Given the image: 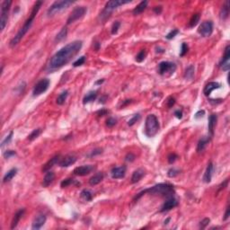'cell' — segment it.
<instances>
[{
	"label": "cell",
	"mask_w": 230,
	"mask_h": 230,
	"mask_svg": "<svg viewBox=\"0 0 230 230\" xmlns=\"http://www.w3.org/2000/svg\"><path fill=\"white\" fill-rule=\"evenodd\" d=\"M93 169H94L93 165H86L75 168L73 172H74L75 175H78V176H86V175H88L89 173L93 172Z\"/></svg>",
	"instance_id": "cell-11"
},
{
	"label": "cell",
	"mask_w": 230,
	"mask_h": 230,
	"mask_svg": "<svg viewBox=\"0 0 230 230\" xmlns=\"http://www.w3.org/2000/svg\"><path fill=\"white\" fill-rule=\"evenodd\" d=\"M68 91L65 90L62 93L58 94V96L57 97V100H56V102L58 105H63L66 100H67V98H68Z\"/></svg>",
	"instance_id": "cell-32"
},
{
	"label": "cell",
	"mask_w": 230,
	"mask_h": 230,
	"mask_svg": "<svg viewBox=\"0 0 230 230\" xmlns=\"http://www.w3.org/2000/svg\"><path fill=\"white\" fill-rule=\"evenodd\" d=\"M209 222H210V219H209V218H204V219L201 220V223H200V228H201V229L206 228V227L209 224Z\"/></svg>",
	"instance_id": "cell-48"
},
{
	"label": "cell",
	"mask_w": 230,
	"mask_h": 230,
	"mask_svg": "<svg viewBox=\"0 0 230 230\" xmlns=\"http://www.w3.org/2000/svg\"><path fill=\"white\" fill-rule=\"evenodd\" d=\"M228 179H227L224 182H222L221 184H220V186H219V188H218V192H220V191H222V190H224L226 187L228 186Z\"/></svg>",
	"instance_id": "cell-56"
},
{
	"label": "cell",
	"mask_w": 230,
	"mask_h": 230,
	"mask_svg": "<svg viewBox=\"0 0 230 230\" xmlns=\"http://www.w3.org/2000/svg\"><path fill=\"white\" fill-rule=\"evenodd\" d=\"M60 158H61V157H60L59 155H57V156L53 157L52 158H50V160H49V161H48V162H47L45 165H43L42 172H48V171H50V168H52L54 165L58 164V162H59Z\"/></svg>",
	"instance_id": "cell-19"
},
{
	"label": "cell",
	"mask_w": 230,
	"mask_h": 230,
	"mask_svg": "<svg viewBox=\"0 0 230 230\" xmlns=\"http://www.w3.org/2000/svg\"><path fill=\"white\" fill-rule=\"evenodd\" d=\"M42 133V129H33L32 131V133L30 134L28 136V140L30 141H32V140H34L35 138H37L38 137L40 136V134Z\"/></svg>",
	"instance_id": "cell-37"
},
{
	"label": "cell",
	"mask_w": 230,
	"mask_h": 230,
	"mask_svg": "<svg viewBox=\"0 0 230 230\" xmlns=\"http://www.w3.org/2000/svg\"><path fill=\"white\" fill-rule=\"evenodd\" d=\"M126 174V166H118L113 167L111 171V175L113 179H122Z\"/></svg>",
	"instance_id": "cell-15"
},
{
	"label": "cell",
	"mask_w": 230,
	"mask_h": 230,
	"mask_svg": "<svg viewBox=\"0 0 230 230\" xmlns=\"http://www.w3.org/2000/svg\"><path fill=\"white\" fill-rule=\"evenodd\" d=\"M229 15V2L227 1L225 5H223L222 8L219 12V17L221 20H226Z\"/></svg>",
	"instance_id": "cell-26"
},
{
	"label": "cell",
	"mask_w": 230,
	"mask_h": 230,
	"mask_svg": "<svg viewBox=\"0 0 230 230\" xmlns=\"http://www.w3.org/2000/svg\"><path fill=\"white\" fill-rule=\"evenodd\" d=\"M179 173H180L179 170H177V169H175V168H171V169L168 170L167 175H168V177H170V178H173V177L177 176Z\"/></svg>",
	"instance_id": "cell-41"
},
{
	"label": "cell",
	"mask_w": 230,
	"mask_h": 230,
	"mask_svg": "<svg viewBox=\"0 0 230 230\" xmlns=\"http://www.w3.org/2000/svg\"><path fill=\"white\" fill-rule=\"evenodd\" d=\"M213 171H214V165L212 162H209L207 165V168H206V171L204 172V175H203V182L208 183L211 182L212 179V174H213Z\"/></svg>",
	"instance_id": "cell-18"
},
{
	"label": "cell",
	"mask_w": 230,
	"mask_h": 230,
	"mask_svg": "<svg viewBox=\"0 0 230 230\" xmlns=\"http://www.w3.org/2000/svg\"><path fill=\"white\" fill-rule=\"evenodd\" d=\"M67 35H68V29H67V27H63L61 29V31L56 35L55 41L58 42H59L63 41L65 38L67 37Z\"/></svg>",
	"instance_id": "cell-35"
},
{
	"label": "cell",
	"mask_w": 230,
	"mask_h": 230,
	"mask_svg": "<svg viewBox=\"0 0 230 230\" xmlns=\"http://www.w3.org/2000/svg\"><path fill=\"white\" fill-rule=\"evenodd\" d=\"M179 33V31L178 30H176V29H174V30H172V31H171L167 35L165 36L166 37V39L167 40H172V39H173L175 36L177 35Z\"/></svg>",
	"instance_id": "cell-46"
},
{
	"label": "cell",
	"mask_w": 230,
	"mask_h": 230,
	"mask_svg": "<svg viewBox=\"0 0 230 230\" xmlns=\"http://www.w3.org/2000/svg\"><path fill=\"white\" fill-rule=\"evenodd\" d=\"M106 99H107V95H103L102 98H100V102L101 103H104L106 102Z\"/></svg>",
	"instance_id": "cell-61"
},
{
	"label": "cell",
	"mask_w": 230,
	"mask_h": 230,
	"mask_svg": "<svg viewBox=\"0 0 230 230\" xmlns=\"http://www.w3.org/2000/svg\"><path fill=\"white\" fill-rule=\"evenodd\" d=\"M174 115H175V117H176V118H178V119H182V112L181 110H177V111H175V112H174Z\"/></svg>",
	"instance_id": "cell-58"
},
{
	"label": "cell",
	"mask_w": 230,
	"mask_h": 230,
	"mask_svg": "<svg viewBox=\"0 0 230 230\" xmlns=\"http://www.w3.org/2000/svg\"><path fill=\"white\" fill-rule=\"evenodd\" d=\"M200 18H201V15H200L199 13H196V14H192V18L190 19V22H189V27L190 28L195 27L198 24L199 21H200Z\"/></svg>",
	"instance_id": "cell-34"
},
{
	"label": "cell",
	"mask_w": 230,
	"mask_h": 230,
	"mask_svg": "<svg viewBox=\"0 0 230 230\" xmlns=\"http://www.w3.org/2000/svg\"><path fill=\"white\" fill-rule=\"evenodd\" d=\"M14 156H15V152L13 150H7L4 153L5 158H10L11 157H14Z\"/></svg>",
	"instance_id": "cell-53"
},
{
	"label": "cell",
	"mask_w": 230,
	"mask_h": 230,
	"mask_svg": "<svg viewBox=\"0 0 230 230\" xmlns=\"http://www.w3.org/2000/svg\"><path fill=\"white\" fill-rule=\"evenodd\" d=\"M132 102V100H125L123 102V103L122 104V107H125L126 105H128L129 103H131Z\"/></svg>",
	"instance_id": "cell-60"
},
{
	"label": "cell",
	"mask_w": 230,
	"mask_h": 230,
	"mask_svg": "<svg viewBox=\"0 0 230 230\" xmlns=\"http://www.w3.org/2000/svg\"><path fill=\"white\" fill-rule=\"evenodd\" d=\"M103 180V173L102 172H97L96 174H94L93 176H92L90 180H89V184L94 186V185H97L99 184Z\"/></svg>",
	"instance_id": "cell-27"
},
{
	"label": "cell",
	"mask_w": 230,
	"mask_h": 230,
	"mask_svg": "<svg viewBox=\"0 0 230 230\" xmlns=\"http://www.w3.org/2000/svg\"><path fill=\"white\" fill-rule=\"evenodd\" d=\"M139 119H140V115L135 114L131 119H130V120H129V122H128V125H129V126H133Z\"/></svg>",
	"instance_id": "cell-45"
},
{
	"label": "cell",
	"mask_w": 230,
	"mask_h": 230,
	"mask_svg": "<svg viewBox=\"0 0 230 230\" xmlns=\"http://www.w3.org/2000/svg\"><path fill=\"white\" fill-rule=\"evenodd\" d=\"M77 162V157L74 155H67L63 158H60L58 165L61 167H68L70 165H74Z\"/></svg>",
	"instance_id": "cell-14"
},
{
	"label": "cell",
	"mask_w": 230,
	"mask_h": 230,
	"mask_svg": "<svg viewBox=\"0 0 230 230\" xmlns=\"http://www.w3.org/2000/svg\"><path fill=\"white\" fill-rule=\"evenodd\" d=\"M107 113H108V111L107 110H104V109L100 110V111H98V112H97V114L99 115V116H104V115H106Z\"/></svg>",
	"instance_id": "cell-59"
},
{
	"label": "cell",
	"mask_w": 230,
	"mask_h": 230,
	"mask_svg": "<svg viewBox=\"0 0 230 230\" xmlns=\"http://www.w3.org/2000/svg\"><path fill=\"white\" fill-rule=\"evenodd\" d=\"M16 173H17V169H16V168H12L11 170H9V171L5 174V176H4V178H3V182H10V181L13 179L14 176L16 175Z\"/></svg>",
	"instance_id": "cell-30"
},
{
	"label": "cell",
	"mask_w": 230,
	"mask_h": 230,
	"mask_svg": "<svg viewBox=\"0 0 230 230\" xmlns=\"http://www.w3.org/2000/svg\"><path fill=\"white\" fill-rule=\"evenodd\" d=\"M217 122H218V116H217V115L211 114L210 116H209V118H208V131H209L210 136L211 137L214 135V129H215Z\"/></svg>",
	"instance_id": "cell-22"
},
{
	"label": "cell",
	"mask_w": 230,
	"mask_h": 230,
	"mask_svg": "<svg viewBox=\"0 0 230 230\" xmlns=\"http://www.w3.org/2000/svg\"><path fill=\"white\" fill-rule=\"evenodd\" d=\"M178 158V156L176 155V154H170L169 156H168V163L169 164H173L175 161H176V159Z\"/></svg>",
	"instance_id": "cell-49"
},
{
	"label": "cell",
	"mask_w": 230,
	"mask_h": 230,
	"mask_svg": "<svg viewBox=\"0 0 230 230\" xmlns=\"http://www.w3.org/2000/svg\"><path fill=\"white\" fill-rule=\"evenodd\" d=\"M221 87V85L218 82H209L208 84L206 85V86L204 87V90H203V93L206 96H209V94L212 93L214 90L216 89H218Z\"/></svg>",
	"instance_id": "cell-20"
},
{
	"label": "cell",
	"mask_w": 230,
	"mask_h": 230,
	"mask_svg": "<svg viewBox=\"0 0 230 230\" xmlns=\"http://www.w3.org/2000/svg\"><path fill=\"white\" fill-rule=\"evenodd\" d=\"M86 59V56H82V57H80L79 58H78V59H77V60H76V61L73 63V66H74L75 68L79 67V66H82V65L85 64Z\"/></svg>",
	"instance_id": "cell-40"
},
{
	"label": "cell",
	"mask_w": 230,
	"mask_h": 230,
	"mask_svg": "<svg viewBox=\"0 0 230 230\" xmlns=\"http://www.w3.org/2000/svg\"><path fill=\"white\" fill-rule=\"evenodd\" d=\"M176 70V65L170 61H162L158 65V73L162 76L169 73L170 75Z\"/></svg>",
	"instance_id": "cell-9"
},
{
	"label": "cell",
	"mask_w": 230,
	"mask_h": 230,
	"mask_svg": "<svg viewBox=\"0 0 230 230\" xmlns=\"http://www.w3.org/2000/svg\"><path fill=\"white\" fill-rule=\"evenodd\" d=\"M230 216V207L229 205L227 207V210H226V213H225V215H224V218H223V220L224 221H226V220H228V218H229Z\"/></svg>",
	"instance_id": "cell-55"
},
{
	"label": "cell",
	"mask_w": 230,
	"mask_h": 230,
	"mask_svg": "<svg viewBox=\"0 0 230 230\" xmlns=\"http://www.w3.org/2000/svg\"><path fill=\"white\" fill-rule=\"evenodd\" d=\"M46 222V216L44 214H40L36 217L32 222V228L34 230L40 229L43 225Z\"/></svg>",
	"instance_id": "cell-17"
},
{
	"label": "cell",
	"mask_w": 230,
	"mask_h": 230,
	"mask_svg": "<svg viewBox=\"0 0 230 230\" xmlns=\"http://www.w3.org/2000/svg\"><path fill=\"white\" fill-rule=\"evenodd\" d=\"M82 46L83 42L81 41H74L58 50L50 58L48 67L50 71H53L64 67L78 53Z\"/></svg>",
	"instance_id": "cell-1"
},
{
	"label": "cell",
	"mask_w": 230,
	"mask_h": 230,
	"mask_svg": "<svg viewBox=\"0 0 230 230\" xmlns=\"http://www.w3.org/2000/svg\"><path fill=\"white\" fill-rule=\"evenodd\" d=\"M42 4H43L42 1H37L35 4H34V6L32 7V13H31L30 17L25 21V22H24L23 25H22V27L18 31V32L14 35V38L10 41L9 45H10L11 48H14V46H16L18 43L20 42V41H21L22 39L23 38V36L27 33V32L30 30L31 26H32V22H33L34 19H35L36 15L38 14L40 8H41L42 6Z\"/></svg>",
	"instance_id": "cell-2"
},
{
	"label": "cell",
	"mask_w": 230,
	"mask_h": 230,
	"mask_svg": "<svg viewBox=\"0 0 230 230\" xmlns=\"http://www.w3.org/2000/svg\"><path fill=\"white\" fill-rule=\"evenodd\" d=\"M162 10H163V7H161V6L154 7V12H155V13H156L157 14H161V13H162Z\"/></svg>",
	"instance_id": "cell-57"
},
{
	"label": "cell",
	"mask_w": 230,
	"mask_h": 230,
	"mask_svg": "<svg viewBox=\"0 0 230 230\" xmlns=\"http://www.w3.org/2000/svg\"><path fill=\"white\" fill-rule=\"evenodd\" d=\"M146 193L152 194V195H160V196L171 198V197L173 196V194L175 193V192H174V188H173L172 184H169V183H159V184H157L155 186L148 188V189H146V190H144L142 192H140L135 197L134 200L135 201L138 200L140 197H142L144 194Z\"/></svg>",
	"instance_id": "cell-3"
},
{
	"label": "cell",
	"mask_w": 230,
	"mask_h": 230,
	"mask_svg": "<svg viewBox=\"0 0 230 230\" xmlns=\"http://www.w3.org/2000/svg\"><path fill=\"white\" fill-rule=\"evenodd\" d=\"M103 82H104V79H100V80H98V81L95 82V85H101V84H102Z\"/></svg>",
	"instance_id": "cell-62"
},
{
	"label": "cell",
	"mask_w": 230,
	"mask_h": 230,
	"mask_svg": "<svg viewBox=\"0 0 230 230\" xmlns=\"http://www.w3.org/2000/svg\"><path fill=\"white\" fill-rule=\"evenodd\" d=\"M131 1L130 0H127V1H122V0H112V1H109L106 3L105 5V8L104 10L107 11L109 13H111L112 10H114L116 8H118L121 6H123L125 4H129Z\"/></svg>",
	"instance_id": "cell-13"
},
{
	"label": "cell",
	"mask_w": 230,
	"mask_h": 230,
	"mask_svg": "<svg viewBox=\"0 0 230 230\" xmlns=\"http://www.w3.org/2000/svg\"><path fill=\"white\" fill-rule=\"evenodd\" d=\"M50 80L47 78H43L42 80H40L37 84H36L34 87H33V90H32V95L33 96H39L41 94H42L43 93H45L49 86H50Z\"/></svg>",
	"instance_id": "cell-8"
},
{
	"label": "cell",
	"mask_w": 230,
	"mask_h": 230,
	"mask_svg": "<svg viewBox=\"0 0 230 230\" xmlns=\"http://www.w3.org/2000/svg\"><path fill=\"white\" fill-rule=\"evenodd\" d=\"M205 115V111H199V112H197L196 113H195V115H194V118L196 119V120H199V119H201V118H202L203 116Z\"/></svg>",
	"instance_id": "cell-54"
},
{
	"label": "cell",
	"mask_w": 230,
	"mask_h": 230,
	"mask_svg": "<svg viewBox=\"0 0 230 230\" xmlns=\"http://www.w3.org/2000/svg\"><path fill=\"white\" fill-rule=\"evenodd\" d=\"M148 4V1H142V2H140V3L133 9V11H132L133 14H134V15H138V14L143 13L144 11H145V9L147 8Z\"/></svg>",
	"instance_id": "cell-28"
},
{
	"label": "cell",
	"mask_w": 230,
	"mask_h": 230,
	"mask_svg": "<svg viewBox=\"0 0 230 230\" xmlns=\"http://www.w3.org/2000/svg\"><path fill=\"white\" fill-rule=\"evenodd\" d=\"M177 205H178V201H176L173 197H171V198H169V199L163 204V206H162V208L160 209V211H161V212L168 211V210H170V209H172V208H175Z\"/></svg>",
	"instance_id": "cell-16"
},
{
	"label": "cell",
	"mask_w": 230,
	"mask_h": 230,
	"mask_svg": "<svg viewBox=\"0 0 230 230\" xmlns=\"http://www.w3.org/2000/svg\"><path fill=\"white\" fill-rule=\"evenodd\" d=\"M71 184H75V185H77V186H79V185H80V182H77L76 180L72 179V178H68V179H65L61 182L60 186H61V188H66V187L69 186V185H71Z\"/></svg>",
	"instance_id": "cell-33"
},
{
	"label": "cell",
	"mask_w": 230,
	"mask_h": 230,
	"mask_svg": "<svg viewBox=\"0 0 230 230\" xmlns=\"http://www.w3.org/2000/svg\"><path fill=\"white\" fill-rule=\"evenodd\" d=\"M229 59H230V46L228 45L225 49V54H224V57L221 59L219 66L220 68H222L224 71H228L230 68L229 65Z\"/></svg>",
	"instance_id": "cell-12"
},
{
	"label": "cell",
	"mask_w": 230,
	"mask_h": 230,
	"mask_svg": "<svg viewBox=\"0 0 230 230\" xmlns=\"http://www.w3.org/2000/svg\"><path fill=\"white\" fill-rule=\"evenodd\" d=\"M13 135H14V132H13V130H11L10 132H9V134L7 135L3 140H2V142H1V148H3L7 144L10 143V141L12 140V138H13Z\"/></svg>",
	"instance_id": "cell-38"
},
{
	"label": "cell",
	"mask_w": 230,
	"mask_h": 230,
	"mask_svg": "<svg viewBox=\"0 0 230 230\" xmlns=\"http://www.w3.org/2000/svg\"><path fill=\"white\" fill-rule=\"evenodd\" d=\"M169 221H170V218H167L166 220H165V225H167Z\"/></svg>",
	"instance_id": "cell-64"
},
{
	"label": "cell",
	"mask_w": 230,
	"mask_h": 230,
	"mask_svg": "<svg viewBox=\"0 0 230 230\" xmlns=\"http://www.w3.org/2000/svg\"><path fill=\"white\" fill-rule=\"evenodd\" d=\"M102 153V148H95V149H93V150L91 152V154L89 155V157L93 158V157H95V156L100 155Z\"/></svg>",
	"instance_id": "cell-50"
},
{
	"label": "cell",
	"mask_w": 230,
	"mask_h": 230,
	"mask_svg": "<svg viewBox=\"0 0 230 230\" xmlns=\"http://www.w3.org/2000/svg\"><path fill=\"white\" fill-rule=\"evenodd\" d=\"M24 212H25V209L24 208H21L18 211H16V213L14 214V218H13L12 223H11V229H14L17 227V225H18L20 219L22 218V217L24 214Z\"/></svg>",
	"instance_id": "cell-21"
},
{
	"label": "cell",
	"mask_w": 230,
	"mask_h": 230,
	"mask_svg": "<svg viewBox=\"0 0 230 230\" xmlns=\"http://www.w3.org/2000/svg\"><path fill=\"white\" fill-rule=\"evenodd\" d=\"M160 126L158 118L155 114L148 115L145 123V134L148 138L155 137L159 131Z\"/></svg>",
	"instance_id": "cell-4"
},
{
	"label": "cell",
	"mask_w": 230,
	"mask_h": 230,
	"mask_svg": "<svg viewBox=\"0 0 230 230\" xmlns=\"http://www.w3.org/2000/svg\"><path fill=\"white\" fill-rule=\"evenodd\" d=\"M25 87H26V84H25V82H23V81H22V82L20 83V85H18V86H16L15 91L17 92L18 94H20V93H23V91H24Z\"/></svg>",
	"instance_id": "cell-43"
},
{
	"label": "cell",
	"mask_w": 230,
	"mask_h": 230,
	"mask_svg": "<svg viewBox=\"0 0 230 230\" xmlns=\"http://www.w3.org/2000/svg\"><path fill=\"white\" fill-rule=\"evenodd\" d=\"M96 98H97V92H96V91H91V92H89V93H87L86 96L84 97V99H83V103H84V104H86V103H88V102H91L94 101Z\"/></svg>",
	"instance_id": "cell-29"
},
{
	"label": "cell",
	"mask_w": 230,
	"mask_h": 230,
	"mask_svg": "<svg viewBox=\"0 0 230 230\" xmlns=\"http://www.w3.org/2000/svg\"><path fill=\"white\" fill-rule=\"evenodd\" d=\"M210 141V137H202L201 139L198 142V146H197V152H202L206 148V147L208 146V144Z\"/></svg>",
	"instance_id": "cell-25"
},
{
	"label": "cell",
	"mask_w": 230,
	"mask_h": 230,
	"mask_svg": "<svg viewBox=\"0 0 230 230\" xmlns=\"http://www.w3.org/2000/svg\"><path fill=\"white\" fill-rule=\"evenodd\" d=\"M188 50H189V47H188V45H187L186 43H182V47H181V51H180V56L181 57H183V56H185L187 54V52H188Z\"/></svg>",
	"instance_id": "cell-44"
},
{
	"label": "cell",
	"mask_w": 230,
	"mask_h": 230,
	"mask_svg": "<svg viewBox=\"0 0 230 230\" xmlns=\"http://www.w3.org/2000/svg\"><path fill=\"white\" fill-rule=\"evenodd\" d=\"M99 47H100V43H99V42L95 43V50H99Z\"/></svg>",
	"instance_id": "cell-63"
},
{
	"label": "cell",
	"mask_w": 230,
	"mask_h": 230,
	"mask_svg": "<svg viewBox=\"0 0 230 230\" xmlns=\"http://www.w3.org/2000/svg\"><path fill=\"white\" fill-rule=\"evenodd\" d=\"M198 32L203 37H209L213 32V22L211 21L203 22L198 29Z\"/></svg>",
	"instance_id": "cell-10"
},
{
	"label": "cell",
	"mask_w": 230,
	"mask_h": 230,
	"mask_svg": "<svg viewBox=\"0 0 230 230\" xmlns=\"http://www.w3.org/2000/svg\"><path fill=\"white\" fill-rule=\"evenodd\" d=\"M74 2L71 0H60V1H55L50 8L47 11L48 16H53L60 11L64 10L68 7H70Z\"/></svg>",
	"instance_id": "cell-5"
},
{
	"label": "cell",
	"mask_w": 230,
	"mask_h": 230,
	"mask_svg": "<svg viewBox=\"0 0 230 230\" xmlns=\"http://www.w3.org/2000/svg\"><path fill=\"white\" fill-rule=\"evenodd\" d=\"M80 196L84 201H92V199H93V194L89 190H83L80 193Z\"/></svg>",
	"instance_id": "cell-36"
},
{
	"label": "cell",
	"mask_w": 230,
	"mask_h": 230,
	"mask_svg": "<svg viewBox=\"0 0 230 230\" xmlns=\"http://www.w3.org/2000/svg\"><path fill=\"white\" fill-rule=\"evenodd\" d=\"M146 56H147V51L145 50H142L138 52V54L136 56V58H135V59H136L137 62L140 63V62L144 61V59L146 58Z\"/></svg>",
	"instance_id": "cell-39"
},
{
	"label": "cell",
	"mask_w": 230,
	"mask_h": 230,
	"mask_svg": "<svg viewBox=\"0 0 230 230\" xmlns=\"http://www.w3.org/2000/svg\"><path fill=\"white\" fill-rule=\"evenodd\" d=\"M55 179V173L51 171H48L46 172V174L43 178V182H42V186L43 187H48L49 185H50L52 183V182Z\"/></svg>",
	"instance_id": "cell-24"
},
{
	"label": "cell",
	"mask_w": 230,
	"mask_h": 230,
	"mask_svg": "<svg viewBox=\"0 0 230 230\" xmlns=\"http://www.w3.org/2000/svg\"><path fill=\"white\" fill-rule=\"evenodd\" d=\"M194 71H195V68H194L193 65H191L187 68L185 69V72H184V78L188 79V80H192L193 79L194 77Z\"/></svg>",
	"instance_id": "cell-31"
},
{
	"label": "cell",
	"mask_w": 230,
	"mask_h": 230,
	"mask_svg": "<svg viewBox=\"0 0 230 230\" xmlns=\"http://www.w3.org/2000/svg\"><path fill=\"white\" fill-rule=\"evenodd\" d=\"M135 155L134 154H132V153H129V154H127V156H126V161H128V162H133L134 160H135Z\"/></svg>",
	"instance_id": "cell-52"
},
{
	"label": "cell",
	"mask_w": 230,
	"mask_h": 230,
	"mask_svg": "<svg viewBox=\"0 0 230 230\" xmlns=\"http://www.w3.org/2000/svg\"><path fill=\"white\" fill-rule=\"evenodd\" d=\"M116 123H117V121L115 120L114 118L110 117V118H108L107 121H106V126L109 127V128H112L113 126H115Z\"/></svg>",
	"instance_id": "cell-47"
},
{
	"label": "cell",
	"mask_w": 230,
	"mask_h": 230,
	"mask_svg": "<svg viewBox=\"0 0 230 230\" xmlns=\"http://www.w3.org/2000/svg\"><path fill=\"white\" fill-rule=\"evenodd\" d=\"M166 103H167V106H168V108H172V106L174 105V103H175V99H174L172 96H170V97L167 99Z\"/></svg>",
	"instance_id": "cell-51"
},
{
	"label": "cell",
	"mask_w": 230,
	"mask_h": 230,
	"mask_svg": "<svg viewBox=\"0 0 230 230\" xmlns=\"http://www.w3.org/2000/svg\"><path fill=\"white\" fill-rule=\"evenodd\" d=\"M11 5H12V1H10V0H5V1L2 2V5H1V16H0L1 32L4 31V29L7 25V20H8V14H9V10H10Z\"/></svg>",
	"instance_id": "cell-6"
},
{
	"label": "cell",
	"mask_w": 230,
	"mask_h": 230,
	"mask_svg": "<svg viewBox=\"0 0 230 230\" xmlns=\"http://www.w3.org/2000/svg\"><path fill=\"white\" fill-rule=\"evenodd\" d=\"M145 175V171L143 169L139 168V169H137L136 171H134V172L132 173V176H131V183H137L140 180L142 179Z\"/></svg>",
	"instance_id": "cell-23"
},
{
	"label": "cell",
	"mask_w": 230,
	"mask_h": 230,
	"mask_svg": "<svg viewBox=\"0 0 230 230\" xmlns=\"http://www.w3.org/2000/svg\"><path fill=\"white\" fill-rule=\"evenodd\" d=\"M121 27V22L119 21H116L115 22H113L112 26V34H116L119 31V29Z\"/></svg>",
	"instance_id": "cell-42"
},
{
	"label": "cell",
	"mask_w": 230,
	"mask_h": 230,
	"mask_svg": "<svg viewBox=\"0 0 230 230\" xmlns=\"http://www.w3.org/2000/svg\"><path fill=\"white\" fill-rule=\"evenodd\" d=\"M86 11H87V9H86V7H77L72 11L71 14H69L67 23L71 24L72 22H75L76 21L81 19L86 14Z\"/></svg>",
	"instance_id": "cell-7"
}]
</instances>
